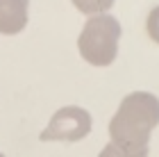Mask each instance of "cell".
Instances as JSON below:
<instances>
[{
  "mask_svg": "<svg viewBox=\"0 0 159 157\" xmlns=\"http://www.w3.org/2000/svg\"><path fill=\"white\" fill-rule=\"evenodd\" d=\"M159 125V98L148 91H134L123 98L109 121V137L118 144L148 146L150 134Z\"/></svg>",
  "mask_w": 159,
  "mask_h": 157,
  "instance_id": "cell-1",
  "label": "cell"
},
{
  "mask_svg": "<svg viewBox=\"0 0 159 157\" xmlns=\"http://www.w3.org/2000/svg\"><path fill=\"white\" fill-rule=\"evenodd\" d=\"M120 41V23L111 14H96L89 16L77 39L80 55L84 62L93 66H109L118 55Z\"/></svg>",
  "mask_w": 159,
  "mask_h": 157,
  "instance_id": "cell-2",
  "label": "cell"
},
{
  "mask_svg": "<svg viewBox=\"0 0 159 157\" xmlns=\"http://www.w3.org/2000/svg\"><path fill=\"white\" fill-rule=\"evenodd\" d=\"M91 114L77 105L61 107L52 114L48 127L41 132V141H80L91 132Z\"/></svg>",
  "mask_w": 159,
  "mask_h": 157,
  "instance_id": "cell-3",
  "label": "cell"
},
{
  "mask_svg": "<svg viewBox=\"0 0 159 157\" xmlns=\"http://www.w3.org/2000/svg\"><path fill=\"white\" fill-rule=\"evenodd\" d=\"M30 0H0V34H18L27 25Z\"/></svg>",
  "mask_w": 159,
  "mask_h": 157,
  "instance_id": "cell-4",
  "label": "cell"
},
{
  "mask_svg": "<svg viewBox=\"0 0 159 157\" xmlns=\"http://www.w3.org/2000/svg\"><path fill=\"white\" fill-rule=\"evenodd\" d=\"M98 157H148V146H132V144L109 141Z\"/></svg>",
  "mask_w": 159,
  "mask_h": 157,
  "instance_id": "cell-5",
  "label": "cell"
},
{
  "mask_svg": "<svg viewBox=\"0 0 159 157\" xmlns=\"http://www.w3.org/2000/svg\"><path fill=\"white\" fill-rule=\"evenodd\" d=\"M70 2L86 16H96V14H107V9L114 5V0H70Z\"/></svg>",
  "mask_w": 159,
  "mask_h": 157,
  "instance_id": "cell-6",
  "label": "cell"
},
{
  "mask_svg": "<svg viewBox=\"0 0 159 157\" xmlns=\"http://www.w3.org/2000/svg\"><path fill=\"white\" fill-rule=\"evenodd\" d=\"M146 30H148V34H150V39L159 44V5H157L155 9L148 14V21H146Z\"/></svg>",
  "mask_w": 159,
  "mask_h": 157,
  "instance_id": "cell-7",
  "label": "cell"
},
{
  "mask_svg": "<svg viewBox=\"0 0 159 157\" xmlns=\"http://www.w3.org/2000/svg\"><path fill=\"white\" fill-rule=\"evenodd\" d=\"M0 157H5V155H2V153H0Z\"/></svg>",
  "mask_w": 159,
  "mask_h": 157,
  "instance_id": "cell-8",
  "label": "cell"
}]
</instances>
